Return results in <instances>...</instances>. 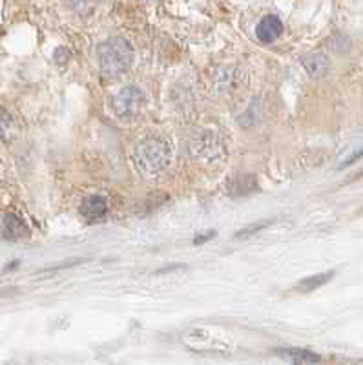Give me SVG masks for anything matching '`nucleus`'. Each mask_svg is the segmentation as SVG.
I'll use <instances>...</instances> for the list:
<instances>
[{
    "label": "nucleus",
    "mask_w": 363,
    "mask_h": 365,
    "mask_svg": "<svg viewBox=\"0 0 363 365\" xmlns=\"http://www.w3.org/2000/svg\"><path fill=\"white\" fill-rule=\"evenodd\" d=\"M97 61L103 75L106 77H119L128 72L134 63V48L123 36H114L104 41L97 48Z\"/></svg>",
    "instance_id": "obj_1"
},
{
    "label": "nucleus",
    "mask_w": 363,
    "mask_h": 365,
    "mask_svg": "<svg viewBox=\"0 0 363 365\" xmlns=\"http://www.w3.org/2000/svg\"><path fill=\"white\" fill-rule=\"evenodd\" d=\"M134 159L139 170H143L148 176L159 174L170 165L172 148L168 141H165L161 137H148V139L137 145Z\"/></svg>",
    "instance_id": "obj_2"
},
{
    "label": "nucleus",
    "mask_w": 363,
    "mask_h": 365,
    "mask_svg": "<svg viewBox=\"0 0 363 365\" xmlns=\"http://www.w3.org/2000/svg\"><path fill=\"white\" fill-rule=\"evenodd\" d=\"M145 103V94L137 86H125L114 97V112L121 119H128V117L139 114Z\"/></svg>",
    "instance_id": "obj_3"
},
{
    "label": "nucleus",
    "mask_w": 363,
    "mask_h": 365,
    "mask_svg": "<svg viewBox=\"0 0 363 365\" xmlns=\"http://www.w3.org/2000/svg\"><path fill=\"white\" fill-rule=\"evenodd\" d=\"M281 33H283V22L280 21V17L276 15L263 17L260 24H258V28H256V36L261 42H265V44L274 42Z\"/></svg>",
    "instance_id": "obj_4"
},
{
    "label": "nucleus",
    "mask_w": 363,
    "mask_h": 365,
    "mask_svg": "<svg viewBox=\"0 0 363 365\" xmlns=\"http://www.w3.org/2000/svg\"><path fill=\"white\" fill-rule=\"evenodd\" d=\"M106 212H108V203H106V199L103 196H90L81 205V214L88 219L90 223L104 218Z\"/></svg>",
    "instance_id": "obj_5"
},
{
    "label": "nucleus",
    "mask_w": 363,
    "mask_h": 365,
    "mask_svg": "<svg viewBox=\"0 0 363 365\" xmlns=\"http://www.w3.org/2000/svg\"><path fill=\"white\" fill-rule=\"evenodd\" d=\"M0 232H2L6 240H21V238H26V236L30 234V230H28V227L24 225V221L15 214L4 216Z\"/></svg>",
    "instance_id": "obj_6"
},
{
    "label": "nucleus",
    "mask_w": 363,
    "mask_h": 365,
    "mask_svg": "<svg viewBox=\"0 0 363 365\" xmlns=\"http://www.w3.org/2000/svg\"><path fill=\"white\" fill-rule=\"evenodd\" d=\"M303 66L312 77H323L329 72V59L323 53H312L303 61Z\"/></svg>",
    "instance_id": "obj_7"
},
{
    "label": "nucleus",
    "mask_w": 363,
    "mask_h": 365,
    "mask_svg": "<svg viewBox=\"0 0 363 365\" xmlns=\"http://www.w3.org/2000/svg\"><path fill=\"white\" fill-rule=\"evenodd\" d=\"M334 278V272L329 271V272H322V274H314V276H309V278H303L300 283L296 285V291H301V292H312L316 291V289L323 287L325 283H329Z\"/></svg>",
    "instance_id": "obj_8"
},
{
    "label": "nucleus",
    "mask_w": 363,
    "mask_h": 365,
    "mask_svg": "<svg viewBox=\"0 0 363 365\" xmlns=\"http://www.w3.org/2000/svg\"><path fill=\"white\" fill-rule=\"evenodd\" d=\"M278 353H280L281 356L291 358L294 364H318V362H322L320 356L305 349H280Z\"/></svg>",
    "instance_id": "obj_9"
},
{
    "label": "nucleus",
    "mask_w": 363,
    "mask_h": 365,
    "mask_svg": "<svg viewBox=\"0 0 363 365\" xmlns=\"http://www.w3.org/2000/svg\"><path fill=\"white\" fill-rule=\"evenodd\" d=\"M13 132H15V125H13L11 115L0 108V143L8 141L13 136Z\"/></svg>",
    "instance_id": "obj_10"
},
{
    "label": "nucleus",
    "mask_w": 363,
    "mask_h": 365,
    "mask_svg": "<svg viewBox=\"0 0 363 365\" xmlns=\"http://www.w3.org/2000/svg\"><path fill=\"white\" fill-rule=\"evenodd\" d=\"M270 225V221H263V223H254V225H249V227H247V229H243V230H239L238 234V238H250V236L252 234H256V232H260V230H263L265 227H269Z\"/></svg>",
    "instance_id": "obj_11"
},
{
    "label": "nucleus",
    "mask_w": 363,
    "mask_h": 365,
    "mask_svg": "<svg viewBox=\"0 0 363 365\" xmlns=\"http://www.w3.org/2000/svg\"><path fill=\"white\" fill-rule=\"evenodd\" d=\"M363 157V146H360V148H354L349 156H345L342 159V163H340V168L343 167H349V165H353V163H356L358 159H362Z\"/></svg>",
    "instance_id": "obj_12"
},
{
    "label": "nucleus",
    "mask_w": 363,
    "mask_h": 365,
    "mask_svg": "<svg viewBox=\"0 0 363 365\" xmlns=\"http://www.w3.org/2000/svg\"><path fill=\"white\" fill-rule=\"evenodd\" d=\"M212 238H216V230H208V232H205V234H198V238L194 240V243H196V245H201V243L212 240Z\"/></svg>",
    "instance_id": "obj_13"
}]
</instances>
